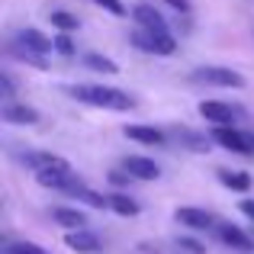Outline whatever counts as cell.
I'll return each instance as SVG.
<instances>
[{
  "label": "cell",
  "mask_w": 254,
  "mask_h": 254,
  "mask_svg": "<svg viewBox=\"0 0 254 254\" xmlns=\"http://www.w3.org/2000/svg\"><path fill=\"white\" fill-rule=\"evenodd\" d=\"M0 90H3V100H10L13 97V81L6 74H0Z\"/></svg>",
  "instance_id": "cb8c5ba5"
},
{
  "label": "cell",
  "mask_w": 254,
  "mask_h": 254,
  "mask_svg": "<svg viewBox=\"0 0 254 254\" xmlns=\"http://www.w3.org/2000/svg\"><path fill=\"white\" fill-rule=\"evenodd\" d=\"M55 222L64 225V229H84L87 225V216L81 209H68V206H58L55 209Z\"/></svg>",
  "instance_id": "2e32d148"
},
{
  "label": "cell",
  "mask_w": 254,
  "mask_h": 254,
  "mask_svg": "<svg viewBox=\"0 0 254 254\" xmlns=\"http://www.w3.org/2000/svg\"><path fill=\"white\" fill-rule=\"evenodd\" d=\"M242 212L248 219H254V199H245V203H242Z\"/></svg>",
  "instance_id": "484cf974"
},
{
  "label": "cell",
  "mask_w": 254,
  "mask_h": 254,
  "mask_svg": "<svg viewBox=\"0 0 254 254\" xmlns=\"http://www.w3.org/2000/svg\"><path fill=\"white\" fill-rule=\"evenodd\" d=\"M6 254H52V251H45L42 245H36V242H16V245L6 248Z\"/></svg>",
  "instance_id": "d6986e66"
},
{
  "label": "cell",
  "mask_w": 254,
  "mask_h": 254,
  "mask_svg": "<svg viewBox=\"0 0 254 254\" xmlns=\"http://www.w3.org/2000/svg\"><path fill=\"white\" fill-rule=\"evenodd\" d=\"M64 245L81 251V254H100V238L90 235L87 229H71L68 235H64Z\"/></svg>",
  "instance_id": "30bf717a"
},
{
  "label": "cell",
  "mask_w": 254,
  "mask_h": 254,
  "mask_svg": "<svg viewBox=\"0 0 254 254\" xmlns=\"http://www.w3.org/2000/svg\"><path fill=\"white\" fill-rule=\"evenodd\" d=\"M177 248H184L187 254H206L203 245H199V242H190V238H180V242H177Z\"/></svg>",
  "instance_id": "7402d4cb"
},
{
  "label": "cell",
  "mask_w": 254,
  "mask_h": 254,
  "mask_svg": "<svg viewBox=\"0 0 254 254\" xmlns=\"http://www.w3.org/2000/svg\"><path fill=\"white\" fill-rule=\"evenodd\" d=\"M123 171H129L135 180H158V177H161V168H158V164L151 161V158H142V155L126 158Z\"/></svg>",
  "instance_id": "52a82bcc"
},
{
  "label": "cell",
  "mask_w": 254,
  "mask_h": 254,
  "mask_svg": "<svg viewBox=\"0 0 254 254\" xmlns=\"http://www.w3.org/2000/svg\"><path fill=\"white\" fill-rule=\"evenodd\" d=\"M110 209L119 212V216H138V203L132 196H126V193H113L110 196Z\"/></svg>",
  "instance_id": "e0dca14e"
},
{
  "label": "cell",
  "mask_w": 254,
  "mask_h": 254,
  "mask_svg": "<svg viewBox=\"0 0 254 254\" xmlns=\"http://www.w3.org/2000/svg\"><path fill=\"white\" fill-rule=\"evenodd\" d=\"M126 138L142 142V145H155V148H161L168 142V135L161 129H155V126H126Z\"/></svg>",
  "instance_id": "7c38bea8"
},
{
  "label": "cell",
  "mask_w": 254,
  "mask_h": 254,
  "mask_svg": "<svg viewBox=\"0 0 254 254\" xmlns=\"http://www.w3.org/2000/svg\"><path fill=\"white\" fill-rule=\"evenodd\" d=\"M3 119H6V123H13V126H32V123H39V113L32 110V106H13V103H6L3 106Z\"/></svg>",
  "instance_id": "5bb4252c"
},
{
  "label": "cell",
  "mask_w": 254,
  "mask_h": 254,
  "mask_svg": "<svg viewBox=\"0 0 254 254\" xmlns=\"http://www.w3.org/2000/svg\"><path fill=\"white\" fill-rule=\"evenodd\" d=\"M164 3H171L174 10H180V13H187V10H190V0H164Z\"/></svg>",
  "instance_id": "d4e9b609"
},
{
  "label": "cell",
  "mask_w": 254,
  "mask_h": 254,
  "mask_svg": "<svg viewBox=\"0 0 254 254\" xmlns=\"http://www.w3.org/2000/svg\"><path fill=\"white\" fill-rule=\"evenodd\" d=\"M212 142H219L222 148L235 151V155H254V135H245L235 126H216L212 129Z\"/></svg>",
  "instance_id": "7a4b0ae2"
},
{
  "label": "cell",
  "mask_w": 254,
  "mask_h": 254,
  "mask_svg": "<svg viewBox=\"0 0 254 254\" xmlns=\"http://www.w3.org/2000/svg\"><path fill=\"white\" fill-rule=\"evenodd\" d=\"M16 45H23L26 52H32V55H45V52L55 49V42H52L49 36H42L39 29H23L16 39Z\"/></svg>",
  "instance_id": "8fae6325"
},
{
  "label": "cell",
  "mask_w": 254,
  "mask_h": 254,
  "mask_svg": "<svg viewBox=\"0 0 254 254\" xmlns=\"http://www.w3.org/2000/svg\"><path fill=\"white\" fill-rule=\"evenodd\" d=\"M132 16H135L138 29H148V32H168V23L161 19V13H158L155 6H148V3H135Z\"/></svg>",
  "instance_id": "ba28073f"
},
{
  "label": "cell",
  "mask_w": 254,
  "mask_h": 254,
  "mask_svg": "<svg viewBox=\"0 0 254 254\" xmlns=\"http://www.w3.org/2000/svg\"><path fill=\"white\" fill-rule=\"evenodd\" d=\"M23 161L29 164L36 174H68V171H74L68 161H64V158L49 155V151H26Z\"/></svg>",
  "instance_id": "277c9868"
},
{
  "label": "cell",
  "mask_w": 254,
  "mask_h": 254,
  "mask_svg": "<svg viewBox=\"0 0 254 254\" xmlns=\"http://www.w3.org/2000/svg\"><path fill=\"white\" fill-rule=\"evenodd\" d=\"M193 81L209 84V87H245V77L229 68H199L193 71Z\"/></svg>",
  "instance_id": "5b68a950"
},
{
  "label": "cell",
  "mask_w": 254,
  "mask_h": 254,
  "mask_svg": "<svg viewBox=\"0 0 254 254\" xmlns=\"http://www.w3.org/2000/svg\"><path fill=\"white\" fill-rule=\"evenodd\" d=\"M97 6H103L106 13H113V16H126V6H123V0H93Z\"/></svg>",
  "instance_id": "44dd1931"
},
{
  "label": "cell",
  "mask_w": 254,
  "mask_h": 254,
  "mask_svg": "<svg viewBox=\"0 0 254 254\" xmlns=\"http://www.w3.org/2000/svg\"><path fill=\"white\" fill-rule=\"evenodd\" d=\"M135 45L142 52H151V55H174L177 49V39L171 32H148V29H135Z\"/></svg>",
  "instance_id": "3957f363"
},
{
  "label": "cell",
  "mask_w": 254,
  "mask_h": 254,
  "mask_svg": "<svg viewBox=\"0 0 254 254\" xmlns=\"http://www.w3.org/2000/svg\"><path fill=\"white\" fill-rule=\"evenodd\" d=\"M68 93L81 103L100 106V110H113V113H126L135 106V100L129 97L126 90H116V87H100V84H77L68 87Z\"/></svg>",
  "instance_id": "6da1fadb"
},
{
  "label": "cell",
  "mask_w": 254,
  "mask_h": 254,
  "mask_svg": "<svg viewBox=\"0 0 254 254\" xmlns=\"http://www.w3.org/2000/svg\"><path fill=\"white\" fill-rule=\"evenodd\" d=\"M55 52H62V55H74V45H71L68 32H64V36H58V39H55Z\"/></svg>",
  "instance_id": "603a6c76"
},
{
  "label": "cell",
  "mask_w": 254,
  "mask_h": 254,
  "mask_svg": "<svg viewBox=\"0 0 254 254\" xmlns=\"http://www.w3.org/2000/svg\"><path fill=\"white\" fill-rule=\"evenodd\" d=\"M219 184L229 187L235 193H248L251 190V177L245 171H219Z\"/></svg>",
  "instance_id": "9a60e30c"
},
{
  "label": "cell",
  "mask_w": 254,
  "mask_h": 254,
  "mask_svg": "<svg viewBox=\"0 0 254 254\" xmlns=\"http://www.w3.org/2000/svg\"><path fill=\"white\" fill-rule=\"evenodd\" d=\"M219 238H222L229 248H235V251H251L254 248V238H248L238 225H229V222L219 225Z\"/></svg>",
  "instance_id": "4fadbf2b"
},
{
  "label": "cell",
  "mask_w": 254,
  "mask_h": 254,
  "mask_svg": "<svg viewBox=\"0 0 254 254\" xmlns=\"http://www.w3.org/2000/svg\"><path fill=\"white\" fill-rule=\"evenodd\" d=\"M177 222H180V225H187V229L203 232V229H212V225H216V219H212V212H206V209H193V206H184V209H177Z\"/></svg>",
  "instance_id": "9c48e42d"
},
{
  "label": "cell",
  "mask_w": 254,
  "mask_h": 254,
  "mask_svg": "<svg viewBox=\"0 0 254 254\" xmlns=\"http://www.w3.org/2000/svg\"><path fill=\"white\" fill-rule=\"evenodd\" d=\"M199 116H203L206 123H216V126H232L238 116H242V110H235V106H229V103L206 100V103H199Z\"/></svg>",
  "instance_id": "8992f818"
},
{
  "label": "cell",
  "mask_w": 254,
  "mask_h": 254,
  "mask_svg": "<svg viewBox=\"0 0 254 254\" xmlns=\"http://www.w3.org/2000/svg\"><path fill=\"white\" fill-rule=\"evenodd\" d=\"M52 26L62 29V32H74L77 26H81V19L71 16V13H64V10H55V13H52Z\"/></svg>",
  "instance_id": "ac0fdd59"
},
{
  "label": "cell",
  "mask_w": 254,
  "mask_h": 254,
  "mask_svg": "<svg viewBox=\"0 0 254 254\" xmlns=\"http://www.w3.org/2000/svg\"><path fill=\"white\" fill-rule=\"evenodd\" d=\"M87 64L90 68H97V71H103V74H116V62H110V58H103V55H87Z\"/></svg>",
  "instance_id": "ffe728a7"
}]
</instances>
